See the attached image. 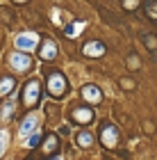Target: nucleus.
I'll return each instance as SVG.
<instances>
[{
    "mask_svg": "<svg viewBox=\"0 0 157 160\" xmlns=\"http://www.w3.org/2000/svg\"><path fill=\"white\" fill-rule=\"evenodd\" d=\"M41 96V85H39V80H30V82L25 85V89H23V101H25V105H34L39 101Z\"/></svg>",
    "mask_w": 157,
    "mask_h": 160,
    "instance_id": "obj_1",
    "label": "nucleus"
},
{
    "mask_svg": "<svg viewBox=\"0 0 157 160\" xmlns=\"http://www.w3.org/2000/svg\"><path fill=\"white\" fill-rule=\"evenodd\" d=\"M48 87H50L53 96H62V94L66 92V80H64L62 73H50V78H48Z\"/></svg>",
    "mask_w": 157,
    "mask_h": 160,
    "instance_id": "obj_2",
    "label": "nucleus"
},
{
    "mask_svg": "<svg viewBox=\"0 0 157 160\" xmlns=\"http://www.w3.org/2000/svg\"><path fill=\"white\" fill-rule=\"evenodd\" d=\"M82 96H84V101H89V103H98V101L103 98V92L98 89V87H94V85H87L82 89Z\"/></svg>",
    "mask_w": 157,
    "mask_h": 160,
    "instance_id": "obj_3",
    "label": "nucleus"
},
{
    "mask_svg": "<svg viewBox=\"0 0 157 160\" xmlns=\"http://www.w3.org/2000/svg\"><path fill=\"white\" fill-rule=\"evenodd\" d=\"M16 46L21 50H30L37 46V34H21V37L16 39Z\"/></svg>",
    "mask_w": 157,
    "mask_h": 160,
    "instance_id": "obj_4",
    "label": "nucleus"
},
{
    "mask_svg": "<svg viewBox=\"0 0 157 160\" xmlns=\"http://www.w3.org/2000/svg\"><path fill=\"white\" fill-rule=\"evenodd\" d=\"M73 119L77 123H87L94 119V112H91V108H75L73 110Z\"/></svg>",
    "mask_w": 157,
    "mask_h": 160,
    "instance_id": "obj_5",
    "label": "nucleus"
},
{
    "mask_svg": "<svg viewBox=\"0 0 157 160\" xmlns=\"http://www.w3.org/2000/svg\"><path fill=\"white\" fill-rule=\"evenodd\" d=\"M12 67L16 69V71H27L30 69V57L27 55H12Z\"/></svg>",
    "mask_w": 157,
    "mask_h": 160,
    "instance_id": "obj_6",
    "label": "nucleus"
},
{
    "mask_svg": "<svg viewBox=\"0 0 157 160\" xmlns=\"http://www.w3.org/2000/svg\"><path fill=\"white\" fill-rule=\"evenodd\" d=\"M116 137H118V133H116V128H114V126H105L103 128V142H105V147H114V144H116Z\"/></svg>",
    "mask_w": 157,
    "mask_h": 160,
    "instance_id": "obj_7",
    "label": "nucleus"
},
{
    "mask_svg": "<svg viewBox=\"0 0 157 160\" xmlns=\"http://www.w3.org/2000/svg\"><path fill=\"white\" fill-rule=\"evenodd\" d=\"M105 53V46L100 41H89V43H84V55H103Z\"/></svg>",
    "mask_w": 157,
    "mask_h": 160,
    "instance_id": "obj_8",
    "label": "nucleus"
},
{
    "mask_svg": "<svg viewBox=\"0 0 157 160\" xmlns=\"http://www.w3.org/2000/svg\"><path fill=\"white\" fill-rule=\"evenodd\" d=\"M57 55V46L53 41H46L44 43V48H41V60H50V57Z\"/></svg>",
    "mask_w": 157,
    "mask_h": 160,
    "instance_id": "obj_9",
    "label": "nucleus"
},
{
    "mask_svg": "<svg viewBox=\"0 0 157 160\" xmlns=\"http://www.w3.org/2000/svg\"><path fill=\"white\" fill-rule=\"evenodd\" d=\"M34 126H37V117H32V114H30V117H27L23 123H21V133H23V135H25V133H30Z\"/></svg>",
    "mask_w": 157,
    "mask_h": 160,
    "instance_id": "obj_10",
    "label": "nucleus"
},
{
    "mask_svg": "<svg viewBox=\"0 0 157 160\" xmlns=\"http://www.w3.org/2000/svg\"><path fill=\"white\" fill-rule=\"evenodd\" d=\"M12 89H14V80L12 78H2V80H0V94H2V96L9 94Z\"/></svg>",
    "mask_w": 157,
    "mask_h": 160,
    "instance_id": "obj_11",
    "label": "nucleus"
},
{
    "mask_svg": "<svg viewBox=\"0 0 157 160\" xmlns=\"http://www.w3.org/2000/svg\"><path fill=\"white\" fill-rule=\"evenodd\" d=\"M80 144H82V147H89V144H91V135L89 133H82L80 135Z\"/></svg>",
    "mask_w": 157,
    "mask_h": 160,
    "instance_id": "obj_12",
    "label": "nucleus"
},
{
    "mask_svg": "<svg viewBox=\"0 0 157 160\" xmlns=\"http://www.w3.org/2000/svg\"><path fill=\"white\" fill-rule=\"evenodd\" d=\"M39 142H41V135H39V133H34V135L30 137V140H27V144H30V147H37Z\"/></svg>",
    "mask_w": 157,
    "mask_h": 160,
    "instance_id": "obj_13",
    "label": "nucleus"
},
{
    "mask_svg": "<svg viewBox=\"0 0 157 160\" xmlns=\"http://www.w3.org/2000/svg\"><path fill=\"white\" fill-rule=\"evenodd\" d=\"M77 32H80V25H68V30H66L68 37H73V34H77Z\"/></svg>",
    "mask_w": 157,
    "mask_h": 160,
    "instance_id": "obj_14",
    "label": "nucleus"
},
{
    "mask_svg": "<svg viewBox=\"0 0 157 160\" xmlns=\"http://www.w3.org/2000/svg\"><path fill=\"white\" fill-rule=\"evenodd\" d=\"M121 82H123V87H125V89H132V87H134V82H132V80H121Z\"/></svg>",
    "mask_w": 157,
    "mask_h": 160,
    "instance_id": "obj_15",
    "label": "nucleus"
},
{
    "mask_svg": "<svg viewBox=\"0 0 157 160\" xmlns=\"http://www.w3.org/2000/svg\"><path fill=\"white\" fill-rule=\"evenodd\" d=\"M5 137H7L5 133H0V153H2V149H5Z\"/></svg>",
    "mask_w": 157,
    "mask_h": 160,
    "instance_id": "obj_16",
    "label": "nucleus"
},
{
    "mask_svg": "<svg viewBox=\"0 0 157 160\" xmlns=\"http://www.w3.org/2000/svg\"><path fill=\"white\" fill-rule=\"evenodd\" d=\"M53 160H59V158H53Z\"/></svg>",
    "mask_w": 157,
    "mask_h": 160,
    "instance_id": "obj_17",
    "label": "nucleus"
},
{
    "mask_svg": "<svg viewBox=\"0 0 157 160\" xmlns=\"http://www.w3.org/2000/svg\"><path fill=\"white\" fill-rule=\"evenodd\" d=\"M21 2H23V0H21Z\"/></svg>",
    "mask_w": 157,
    "mask_h": 160,
    "instance_id": "obj_18",
    "label": "nucleus"
}]
</instances>
